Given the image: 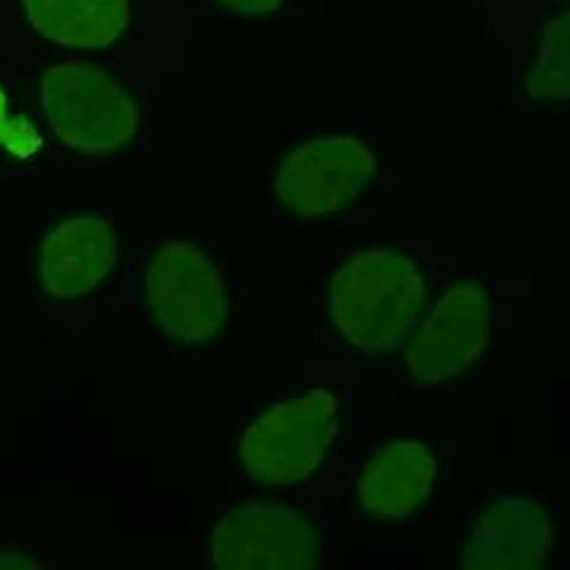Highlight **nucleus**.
I'll list each match as a JSON object with an SVG mask.
<instances>
[{"label":"nucleus","instance_id":"1","mask_svg":"<svg viewBox=\"0 0 570 570\" xmlns=\"http://www.w3.org/2000/svg\"><path fill=\"white\" fill-rule=\"evenodd\" d=\"M425 305V278L414 259L395 249L356 253L335 274L328 316L335 331L368 354L395 350Z\"/></svg>","mask_w":570,"mask_h":570},{"label":"nucleus","instance_id":"2","mask_svg":"<svg viewBox=\"0 0 570 570\" xmlns=\"http://www.w3.org/2000/svg\"><path fill=\"white\" fill-rule=\"evenodd\" d=\"M50 131L86 155H110L136 138L140 115L124 88L96 65L60 62L41 79Z\"/></svg>","mask_w":570,"mask_h":570},{"label":"nucleus","instance_id":"3","mask_svg":"<svg viewBox=\"0 0 570 570\" xmlns=\"http://www.w3.org/2000/svg\"><path fill=\"white\" fill-rule=\"evenodd\" d=\"M337 423V400L328 390H309L278 402L245 431L238 448L240 466L255 483L297 485L326 459Z\"/></svg>","mask_w":570,"mask_h":570},{"label":"nucleus","instance_id":"4","mask_svg":"<svg viewBox=\"0 0 570 570\" xmlns=\"http://www.w3.org/2000/svg\"><path fill=\"white\" fill-rule=\"evenodd\" d=\"M146 302L157 326L174 341L205 343L226 321V285L198 245L174 240L157 249L146 274Z\"/></svg>","mask_w":570,"mask_h":570},{"label":"nucleus","instance_id":"5","mask_svg":"<svg viewBox=\"0 0 570 570\" xmlns=\"http://www.w3.org/2000/svg\"><path fill=\"white\" fill-rule=\"evenodd\" d=\"M318 554L312 521L283 504H243L212 532V563L224 570H307L316 568Z\"/></svg>","mask_w":570,"mask_h":570},{"label":"nucleus","instance_id":"6","mask_svg":"<svg viewBox=\"0 0 570 570\" xmlns=\"http://www.w3.org/2000/svg\"><path fill=\"white\" fill-rule=\"evenodd\" d=\"M376 153L354 136H326L297 146L276 174L278 200L305 217L352 205L373 181Z\"/></svg>","mask_w":570,"mask_h":570},{"label":"nucleus","instance_id":"7","mask_svg":"<svg viewBox=\"0 0 570 570\" xmlns=\"http://www.w3.org/2000/svg\"><path fill=\"white\" fill-rule=\"evenodd\" d=\"M490 341V295L480 283L444 291L406 347V373L416 387H431L466 371Z\"/></svg>","mask_w":570,"mask_h":570},{"label":"nucleus","instance_id":"8","mask_svg":"<svg viewBox=\"0 0 570 570\" xmlns=\"http://www.w3.org/2000/svg\"><path fill=\"white\" fill-rule=\"evenodd\" d=\"M551 542L554 525L538 502L504 497L471 528L461 563L469 570H538Z\"/></svg>","mask_w":570,"mask_h":570},{"label":"nucleus","instance_id":"9","mask_svg":"<svg viewBox=\"0 0 570 570\" xmlns=\"http://www.w3.org/2000/svg\"><path fill=\"white\" fill-rule=\"evenodd\" d=\"M117 236L98 217H71L52 228L41 247V281L60 299L83 297L117 264Z\"/></svg>","mask_w":570,"mask_h":570},{"label":"nucleus","instance_id":"10","mask_svg":"<svg viewBox=\"0 0 570 570\" xmlns=\"http://www.w3.org/2000/svg\"><path fill=\"white\" fill-rule=\"evenodd\" d=\"M435 475V456L423 442L390 440L366 461L356 497L376 519L402 521L423 507Z\"/></svg>","mask_w":570,"mask_h":570},{"label":"nucleus","instance_id":"11","mask_svg":"<svg viewBox=\"0 0 570 570\" xmlns=\"http://www.w3.org/2000/svg\"><path fill=\"white\" fill-rule=\"evenodd\" d=\"M29 24L43 39L67 48L100 50L129 27V0H22Z\"/></svg>","mask_w":570,"mask_h":570},{"label":"nucleus","instance_id":"12","mask_svg":"<svg viewBox=\"0 0 570 570\" xmlns=\"http://www.w3.org/2000/svg\"><path fill=\"white\" fill-rule=\"evenodd\" d=\"M525 94L532 100H570V10L544 27L525 75Z\"/></svg>","mask_w":570,"mask_h":570},{"label":"nucleus","instance_id":"13","mask_svg":"<svg viewBox=\"0 0 570 570\" xmlns=\"http://www.w3.org/2000/svg\"><path fill=\"white\" fill-rule=\"evenodd\" d=\"M41 146L43 140L33 124L24 117L10 115L8 96L3 91V86H0V150H6L12 157L29 159L41 150Z\"/></svg>","mask_w":570,"mask_h":570},{"label":"nucleus","instance_id":"14","mask_svg":"<svg viewBox=\"0 0 570 570\" xmlns=\"http://www.w3.org/2000/svg\"><path fill=\"white\" fill-rule=\"evenodd\" d=\"M217 3L238 17H266L276 12L283 0H217Z\"/></svg>","mask_w":570,"mask_h":570},{"label":"nucleus","instance_id":"15","mask_svg":"<svg viewBox=\"0 0 570 570\" xmlns=\"http://www.w3.org/2000/svg\"><path fill=\"white\" fill-rule=\"evenodd\" d=\"M39 566L41 561L29 557L22 549H10V547L0 549V570H29Z\"/></svg>","mask_w":570,"mask_h":570}]
</instances>
